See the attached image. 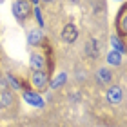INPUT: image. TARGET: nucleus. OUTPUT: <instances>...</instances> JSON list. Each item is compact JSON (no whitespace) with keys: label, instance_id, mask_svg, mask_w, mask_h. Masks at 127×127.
<instances>
[{"label":"nucleus","instance_id":"14","mask_svg":"<svg viewBox=\"0 0 127 127\" xmlns=\"http://www.w3.org/2000/svg\"><path fill=\"white\" fill-rule=\"evenodd\" d=\"M34 15H36V22L40 26H44V18H42V13H40V7H34Z\"/></svg>","mask_w":127,"mask_h":127},{"label":"nucleus","instance_id":"15","mask_svg":"<svg viewBox=\"0 0 127 127\" xmlns=\"http://www.w3.org/2000/svg\"><path fill=\"white\" fill-rule=\"evenodd\" d=\"M9 82H11V84H13V85H15V87H16V89H20V84H18V82H16V80H15L13 76H9Z\"/></svg>","mask_w":127,"mask_h":127},{"label":"nucleus","instance_id":"4","mask_svg":"<svg viewBox=\"0 0 127 127\" xmlns=\"http://www.w3.org/2000/svg\"><path fill=\"white\" fill-rule=\"evenodd\" d=\"M76 36H78V31H76V27H74L73 24H69V26L64 27V31H62V40H64V42L71 44V42L76 40Z\"/></svg>","mask_w":127,"mask_h":127},{"label":"nucleus","instance_id":"16","mask_svg":"<svg viewBox=\"0 0 127 127\" xmlns=\"http://www.w3.org/2000/svg\"><path fill=\"white\" fill-rule=\"evenodd\" d=\"M5 89V82H4V80H0V91H4Z\"/></svg>","mask_w":127,"mask_h":127},{"label":"nucleus","instance_id":"13","mask_svg":"<svg viewBox=\"0 0 127 127\" xmlns=\"http://www.w3.org/2000/svg\"><path fill=\"white\" fill-rule=\"evenodd\" d=\"M11 102H13V96H11V95H7V93H5L4 96H2V105L5 107V105H9V103Z\"/></svg>","mask_w":127,"mask_h":127},{"label":"nucleus","instance_id":"9","mask_svg":"<svg viewBox=\"0 0 127 127\" xmlns=\"http://www.w3.org/2000/svg\"><path fill=\"white\" fill-rule=\"evenodd\" d=\"M107 62L111 64V65H120V64H122V53L111 51V53L107 55Z\"/></svg>","mask_w":127,"mask_h":127},{"label":"nucleus","instance_id":"3","mask_svg":"<svg viewBox=\"0 0 127 127\" xmlns=\"http://www.w3.org/2000/svg\"><path fill=\"white\" fill-rule=\"evenodd\" d=\"M47 84H49V78L45 74V71H34L33 73V85L36 89H44Z\"/></svg>","mask_w":127,"mask_h":127},{"label":"nucleus","instance_id":"8","mask_svg":"<svg viewBox=\"0 0 127 127\" xmlns=\"http://www.w3.org/2000/svg\"><path fill=\"white\" fill-rule=\"evenodd\" d=\"M111 78H113V74H111V71L109 69H105V67H102L100 71L96 73V80L100 84H107V82H111Z\"/></svg>","mask_w":127,"mask_h":127},{"label":"nucleus","instance_id":"10","mask_svg":"<svg viewBox=\"0 0 127 127\" xmlns=\"http://www.w3.org/2000/svg\"><path fill=\"white\" fill-rule=\"evenodd\" d=\"M65 80H67V74L65 73H60L58 76L53 78V82H51V89H56V87H60V85H64V84H65Z\"/></svg>","mask_w":127,"mask_h":127},{"label":"nucleus","instance_id":"17","mask_svg":"<svg viewBox=\"0 0 127 127\" xmlns=\"http://www.w3.org/2000/svg\"><path fill=\"white\" fill-rule=\"evenodd\" d=\"M44 2H53V0H44Z\"/></svg>","mask_w":127,"mask_h":127},{"label":"nucleus","instance_id":"7","mask_svg":"<svg viewBox=\"0 0 127 127\" xmlns=\"http://www.w3.org/2000/svg\"><path fill=\"white\" fill-rule=\"evenodd\" d=\"M44 38V33L40 29H31L29 34H27V42H29V45H38L40 42H42Z\"/></svg>","mask_w":127,"mask_h":127},{"label":"nucleus","instance_id":"6","mask_svg":"<svg viewBox=\"0 0 127 127\" xmlns=\"http://www.w3.org/2000/svg\"><path fill=\"white\" fill-rule=\"evenodd\" d=\"M24 100L27 103H31V105H34V107H44L42 96H38L36 93H24Z\"/></svg>","mask_w":127,"mask_h":127},{"label":"nucleus","instance_id":"1","mask_svg":"<svg viewBox=\"0 0 127 127\" xmlns=\"http://www.w3.org/2000/svg\"><path fill=\"white\" fill-rule=\"evenodd\" d=\"M13 15L18 20H24L29 15V2L27 0H16V2H13Z\"/></svg>","mask_w":127,"mask_h":127},{"label":"nucleus","instance_id":"5","mask_svg":"<svg viewBox=\"0 0 127 127\" xmlns=\"http://www.w3.org/2000/svg\"><path fill=\"white\" fill-rule=\"evenodd\" d=\"M29 65H31V69H33V73H34V71H44V67H45V58H44L42 55H38V53H33V55H31Z\"/></svg>","mask_w":127,"mask_h":127},{"label":"nucleus","instance_id":"2","mask_svg":"<svg viewBox=\"0 0 127 127\" xmlns=\"http://www.w3.org/2000/svg\"><path fill=\"white\" fill-rule=\"evenodd\" d=\"M107 102L109 103H113V105H116V103L122 102V98H124V93H122V87H118V85H114V87H109L107 89Z\"/></svg>","mask_w":127,"mask_h":127},{"label":"nucleus","instance_id":"18","mask_svg":"<svg viewBox=\"0 0 127 127\" xmlns=\"http://www.w3.org/2000/svg\"><path fill=\"white\" fill-rule=\"evenodd\" d=\"M33 2H38V0H33Z\"/></svg>","mask_w":127,"mask_h":127},{"label":"nucleus","instance_id":"11","mask_svg":"<svg viewBox=\"0 0 127 127\" xmlns=\"http://www.w3.org/2000/svg\"><path fill=\"white\" fill-rule=\"evenodd\" d=\"M111 45L114 47L113 51H116V53H124V42L118 36H111Z\"/></svg>","mask_w":127,"mask_h":127},{"label":"nucleus","instance_id":"12","mask_svg":"<svg viewBox=\"0 0 127 127\" xmlns=\"http://www.w3.org/2000/svg\"><path fill=\"white\" fill-rule=\"evenodd\" d=\"M118 26H120V33H127V16H125V9H122L120 13V20H118Z\"/></svg>","mask_w":127,"mask_h":127}]
</instances>
